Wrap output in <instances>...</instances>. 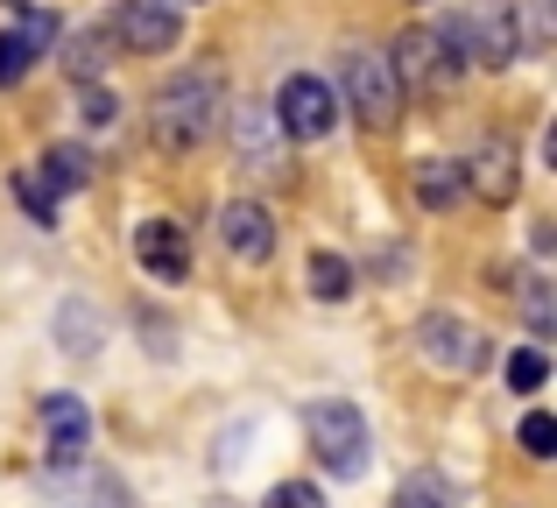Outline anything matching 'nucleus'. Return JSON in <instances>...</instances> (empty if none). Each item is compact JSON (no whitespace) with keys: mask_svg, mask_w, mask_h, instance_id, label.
<instances>
[{"mask_svg":"<svg viewBox=\"0 0 557 508\" xmlns=\"http://www.w3.org/2000/svg\"><path fill=\"white\" fill-rule=\"evenodd\" d=\"M78 113H85V127H113V121H121V99H113V92H99V85H85Z\"/></svg>","mask_w":557,"mask_h":508,"instance_id":"b1692460","label":"nucleus"},{"mask_svg":"<svg viewBox=\"0 0 557 508\" xmlns=\"http://www.w3.org/2000/svg\"><path fill=\"white\" fill-rule=\"evenodd\" d=\"M269 508H325V495H318L311 481H275L269 487Z\"/></svg>","mask_w":557,"mask_h":508,"instance_id":"393cba45","label":"nucleus"},{"mask_svg":"<svg viewBox=\"0 0 557 508\" xmlns=\"http://www.w3.org/2000/svg\"><path fill=\"white\" fill-rule=\"evenodd\" d=\"M275 127H283L289 141H325L332 135V121H339V113H332V85L325 78H311V71H297V78L283 85V92H275Z\"/></svg>","mask_w":557,"mask_h":508,"instance_id":"0eeeda50","label":"nucleus"},{"mask_svg":"<svg viewBox=\"0 0 557 508\" xmlns=\"http://www.w3.org/2000/svg\"><path fill=\"white\" fill-rule=\"evenodd\" d=\"M346 107H354L374 135L403 121V78H395V64L381 50H354V57H346Z\"/></svg>","mask_w":557,"mask_h":508,"instance_id":"39448f33","label":"nucleus"},{"mask_svg":"<svg viewBox=\"0 0 557 508\" xmlns=\"http://www.w3.org/2000/svg\"><path fill=\"white\" fill-rule=\"evenodd\" d=\"M14 198L28 206V220H36V226H57V198L36 184V170H22V177H14Z\"/></svg>","mask_w":557,"mask_h":508,"instance_id":"4be33fe9","label":"nucleus"},{"mask_svg":"<svg viewBox=\"0 0 557 508\" xmlns=\"http://www.w3.org/2000/svg\"><path fill=\"white\" fill-rule=\"evenodd\" d=\"M36 184H42L50 198L85 191V184H92V156H85L78 141H50V149H42V163H36Z\"/></svg>","mask_w":557,"mask_h":508,"instance_id":"ddd939ff","label":"nucleus"},{"mask_svg":"<svg viewBox=\"0 0 557 508\" xmlns=\"http://www.w3.org/2000/svg\"><path fill=\"white\" fill-rule=\"evenodd\" d=\"M156 141L163 149H198L226 127V78L219 71H177V78L156 92Z\"/></svg>","mask_w":557,"mask_h":508,"instance_id":"f257e3e1","label":"nucleus"},{"mask_svg":"<svg viewBox=\"0 0 557 508\" xmlns=\"http://www.w3.org/2000/svg\"><path fill=\"white\" fill-rule=\"evenodd\" d=\"M135 261L156 275V283H184L190 275V240L177 220H141L135 226Z\"/></svg>","mask_w":557,"mask_h":508,"instance_id":"f8f14e48","label":"nucleus"},{"mask_svg":"<svg viewBox=\"0 0 557 508\" xmlns=\"http://www.w3.org/2000/svg\"><path fill=\"white\" fill-rule=\"evenodd\" d=\"M388 64H395V78H403V92L409 85H437V78H451V50L445 42H437V28H403V36H395V50H388Z\"/></svg>","mask_w":557,"mask_h":508,"instance_id":"9b49d317","label":"nucleus"},{"mask_svg":"<svg viewBox=\"0 0 557 508\" xmlns=\"http://www.w3.org/2000/svg\"><path fill=\"white\" fill-rule=\"evenodd\" d=\"M451 501H459V487L445 473H409L403 495H395V508H451Z\"/></svg>","mask_w":557,"mask_h":508,"instance_id":"6ab92c4d","label":"nucleus"},{"mask_svg":"<svg viewBox=\"0 0 557 508\" xmlns=\"http://www.w3.org/2000/svg\"><path fill=\"white\" fill-rule=\"evenodd\" d=\"M311 297L318 303H346V297H354V261L332 255V248H318L311 255Z\"/></svg>","mask_w":557,"mask_h":508,"instance_id":"dca6fc26","label":"nucleus"},{"mask_svg":"<svg viewBox=\"0 0 557 508\" xmlns=\"http://www.w3.org/2000/svg\"><path fill=\"white\" fill-rule=\"evenodd\" d=\"M304 438H311L318 467H332V481H360L368 473V417L354 410L346 396H318L311 410H304Z\"/></svg>","mask_w":557,"mask_h":508,"instance_id":"f03ea898","label":"nucleus"},{"mask_svg":"<svg viewBox=\"0 0 557 508\" xmlns=\"http://www.w3.org/2000/svg\"><path fill=\"white\" fill-rule=\"evenodd\" d=\"M177 8H198V0H177Z\"/></svg>","mask_w":557,"mask_h":508,"instance_id":"a878e982","label":"nucleus"},{"mask_svg":"<svg viewBox=\"0 0 557 508\" xmlns=\"http://www.w3.org/2000/svg\"><path fill=\"white\" fill-rule=\"evenodd\" d=\"M57 501H64V508H141L135 487H127L121 473H85V481H64V487H57Z\"/></svg>","mask_w":557,"mask_h":508,"instance_id":"4468645a","label":"nucleus"},{"mask_svg":"<svg viewBox=\"0 0 557 508\" xmlns=\"http://www.w3.org/2000/svg\"><path fill=\"white\" fill-rule=\"evenodd\" d=\"M544 382H550V360L536 354V346H522V354L508 360V388H516V396H536Z\"/></svg>","mask_w":557,"mask_h":508,"instance_id":"412c9836","label":"nucleus"},{"mask_svg":"<svg viewBox=\"0 0 557 508\" xmlns=\"http://www.w3.org/2000/svg\"><path fill=\"white\" fill-rule=\"evenodd\" d=\"M233 141L247 149V163H269V141H283V127H275L269 107H247V113H233Z\"/></svg>","mask_w":557,"mask_h":508,"instance_id":"f3484780","label":"nucleus"},{"mask_svg":"<svg viewBox=\"0 0 557 508\" xmlns=\"http://www.w3.org/2000/svg\"><path fill=\"white\" fill-rule=\"evenodd\" d=\"M522 453H530V459H550L557 453V417H544V410L522 417Z\"/></svg>","mask_w":557,"mask_h":508,"instance_id":"5701e85b","label":"nucleus"},{"mask_svg":"<svg viewBox=\"0 0 557 508\" xmlns=\"http://www.w3.org/2000/svg\"><path fill=\"white\" fill-rule=\"evenodd\" d=\"M417 354L431 360L437 374H480V368L494 360V346H487V332L466 325V318H451V311H423V318H417Z\"/></svg>","mask_w":557,"mask_h":508,"instance_id":"20e7f679","label":"nucleus"},{"mask_svg":"<svg viewBox=\"0 0 557 508\" xmlns=\"http://www.w3.org/2000/svg\"><path fill=\"white\" fill-rule=\"evenodd\" d=\"M36 57H42L36 42H28L22 28H8V36H0V85H22V78H28V64H36Z\"/></svg>","mask_w":557,"mask_h":508,"instance_id":"aec40b11","label":"nucleus"},{"mask_svg":"<svg viewBox=\"0 0 557 508\" xmlns=\"http://www.w3.org/2000/svg\"><path fill=\"white\" fill-rule=\"evenodd\" d=\"M177 36H184V8H177V0H127V8H121V42L135 57L177 50Z\"/></svg>","mask_w":557,"mask_h":508,"instance_id":"6e6552de","label":"nucleus"},{"mask_svg":"<svg viewBox=\"0 0 557 508\" xmlns=\"http://www.w3.org/2000/svg\"><path fill=\"white\" fill-rule=\"evenodd\" d=\"M64 71L78 85H92L99 71H107V28H85V36H71V50H64Z\"/></svg>","mask_w":557,"mask_h":508,"instance_id":"a211bd4d","label":"nucleus"},{"mask_svg":"<svg viewBox=\"0 0 557 508\" xmlns=\"http://www.w3.org/2000/svg\"><path fill=\"white\" fill-rule=\"evenodd\" d=\"M459 184L480 198V206H508V198L522 191V156L508 149V141H480L473 163H459Z\"/></svg>","mask_w":557,"mask_h":508,"instance_id":"1a4fd4ad","label":"nucleus"},{"mask_svg":"<svg viewBox=\"0 0 557 508\" xmlns=\"http://www.w3.org/2000/svg\"><path fill=\"white\" fill-rule=\"evenodd\" d=\"M85 453H92V410L78 396H50L42 402V467L64 481L71 467H85Z\"/></svg>","mask_w":557,"mask_h":508,"instance_id":"423d86ee","label":"nucleus"},{"mask_svg":"<svg viewBox=\"0 0 557 508\" xmlns=\"http://www.w3.org/2000/svg\"><path fill=\"white\" fill-rule=\"evenodd\" d=\"M459 163H417V206L423 212H451L459 206Z\"/></svg>","mask_w":557,"mask_h":508,"instance_id":"2eb2a0df","label":"nucleus"},{"mask_svg":"<svg viewBox=\"0 0 557 508\" xmlns=\"http://www.w3.org/2000/svg\"><path fill=\"white\" fill-rule=\"evenodd\" d=\"M219 240L240 261H269L275 255V212L261 206V198H226V206H219Z\"/></svg>","mask_w":557,"mask_h":508,"instance_id":"9d476101","label":"nucleus"},{"mask_svg":"<svg viewBox=\"0 0 557 508\" xmlns=\"http://www.w3.org/2000/svg\"><path fill=\"white\" fill-rule=\"evenodd\" d=\"M437 42L451 50V64H459V57H473V64H516L522 57V28H516V8H508V0L451 14V22L437 28Z\"/></svg>","mask_w":557,"mask_h":508,"instance_id":"7ed1b4c3","label":"nucleus"}]
</instances>
